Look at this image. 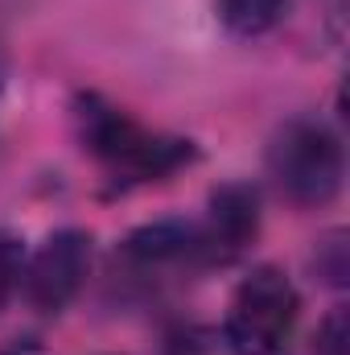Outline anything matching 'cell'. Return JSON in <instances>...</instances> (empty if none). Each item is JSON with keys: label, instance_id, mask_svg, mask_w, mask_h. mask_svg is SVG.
<instances>
[{"label": "cell", "instance_id": "obj_1", "mask_svg": "<svg viewBox=\"0 0 350 355\" xmlns=\"http://www.w3.org/2000/svg\"><path fill=\"white\" fill-rule=\"evenodd\" d=\"M75 120H79L83 149H91L111 174L124 178V182H161V178L177 174L181 166H190L198 157L194 141L149 132L124 107H116V103H107L99 95H83L79 99Z\"/></svg>", "mask_w": 350, "mask_h": 355}, {"label": "cell", "instance_id": "obj_2", "mask_svg": "<svg viewBox=\"0 0 350 355\" xmlns=\"http://www.w3.org/2000/svg\"><path fill=\"white\" fill-rule=\"evenodd\" d=\"M268 178L293 207H326L347 178L342 141L322 120H288L268 145Z\"/></svg>", "mask_w": 350, "mask_h": 355}, {"label": "cell", "instance_id": "obj_3", "mask_svg": "<svg viewBox=\"0 0 350 355\" xmlns=\"http://www.w3.org/2000/svg\"><path fill=\"white\" fill-rule=\"evenodd\" d=\"M301 318L297 285L272 265L252 268L227 306V343L235 355H280Z\"/></svg>", "mask_w": 350, "mask_h": 355}, {"label": "cell", "instance_id": "obj_4", "mask_svg": "<svg viewBox=\"0 0 350 355\" xmlns=\"http://www.w3.org/2000/svg\"><path fill=\"white\" fill-rule=\"evenodd\" d=\"M87 272H91V236L79 232V227H62V232L46 236L42 248L21 268L25 302L42 314H58L79 297V289L87 285Z\"/></svg>", "mask_w": 350, "mask_h": 355}, {"label": "cell", "instance_id": "obj_5", "mask_svg": "<svg viewBox=\"0 0 350 355\" xmlns=\"http://www.w3.org/2000/svg\"><path fill=\"white\" fill-rule=\"evenodd\" d=\"M260 236V194L248 182H227L210 194V223L202 227L206 257H235Z\"/></svg>", "mask_w": 350, "mask_h": 355}, {"label": "cell", "instance_id": "obj_6", "mask_svg": "<svg viewBox=\"0 0 350 355\" xmlns=\"http://www.w3.org/2000/svg\"><path fill=\"white\" fill-rule=\"evenodd\" d=\"M128 257L140 265H165V261H185L202 248V227L181 223V219H161V223H145L124 240Z\"/></svg>", "mask_w": 350, "mask_h": 355}, {"label": "cell", "instance_id": "obj_7", "mask_svg": "<svg viewBox=\"0 0 350 355\" xmlns=\"http://www.w3.org/2000/svg\"><path fill=\"white\" fill-rule=\"evenodd\" d=\"M214 8L235 37H264L284 21L288 0H214Z\"/></svg>", "mask_w": 350, "mask_h": 355}, {"label": "cell", "instance_id": "obj_8", "mask_svg": "<svg viewBox=\"0 0 350 355\" xmlns=\"http://www.w3.org/2000/svg\"><path fill=\"white\" fill-rule=\"evenodd\" d=\"M21 268H25V248L12 232H0V310L8 297L21 289Z\"/></svg>", "mask_w": 350, "mask_h": 355}, {"label": "cell", "instance_id": "obj_9", "mask_svg": "<svg viewBox=\"0 0 350 355\" xmlns=\"http://www.w3.org/2000/svg\"><path fill=\"white\" fill-rule=\"evenodd\" d=\"M313 355H350V314L347 306H334L326 314V322L317 327Z\"/></svg>", "mask_w": 350, "mask_h": 355}]
</instances>
